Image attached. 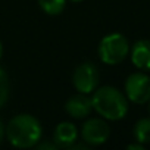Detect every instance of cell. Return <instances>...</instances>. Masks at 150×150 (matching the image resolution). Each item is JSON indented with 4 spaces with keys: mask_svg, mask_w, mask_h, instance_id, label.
<instances>
[{
    "mask_svg": "<svg viewBox=\"0 0 150 150\" xmlns=\"http://www.w3.org/2000/svg\"><path fill=\"white\" fill-rule=\"evenodd\" d=\"M131 62L140 71H150V40H138L129 49Z\"/></svg>",
    "mask_w": 150,
    "mask_h": 150,
    "instance_id": "obj_9",
    "label": "cell"
},
{
    "mask_svg": "<svg viewBox=\"0 0 150 150\" xmlns=\"http://www.w3.org/2000/svg\"><path fill=\"white\" fill-rule=\"evenodd\" d=\"M129 53V43L125 35L112 33L105 35L99 44V57L106 65H118Z\"/></svg>",
    "mask_w": 150,
    "mask_h": 150,
    "instance_id": "obj_3",
    "label": "cell"
},
{
    "mask_svg": "<svg viewBox=\"0 0 150 150\" xmlns=\"http://www.w3.org/2000/svg\"><path fill=\"white\" fill-rule=\"evenodd\" d=\"M91 103L93 109L108 121H119L128 112L127 96L112 86L96 88L91 97Z\"/></svg>",
    "mask_w": 150,
    "mask_h": 150,
    "instance_id": "obj_2",
    "label": "cell"
},
{
    "mask_svg": "<svg viewBox=\"0 0 150 150\" xmlns=\"http://www.w3.org/2000/svg\"><path fill=\"white\" fill-rule=\"evenodd\" d=\"M3 135H5V127H3L2 121H0V143H2V140H3Z\"/></svg>",
    "mask_w": 150,
    "mask_h": 150,
    "instance_id": "obj_15",
    "label": "cell"
},
{
    "mask_svg": "<svg viewBox=\"0 0 150 150\" xmlns=\"http://www.w3.org/2000/svg\"><path fill=\"white\" fill-rule=\"evenodd\" d=\"M135 141L141 144L150 143V118H141L135 122L134 129H132Z\"/></svg>",
    "mask_w": 150,
    "mask_h": 150,
    "instance_id": "obj_10",
    "label": "cell"
},
{
    "mask_svg": "<svg viewBox=\"0 0 150 150\" xmlns=\"http://www.w3.org/2000/svg\"><path fill=\"white\" fill-rule=\"evenodd\" d=\"M65 110L75 119H83L87 118L91 110H93V103H91V97H88L87 94L78 93L72 97H69L65 103Z\"/></svg>",
    "mask_w": 150,
    "mask_h": 150,
    "instance_id": "obj_7",
    "label": "cell"
},
{
    "mask_svg": "<svg viewBox=\"0 0 150 150\" xmlns=\"http://www.w3.org/2000/svg\"><path fill=\"white\" fill-rule=\"evenodd\" d=\"M125 96L135 105H144L150 100V77L144 72H134L125 80Z\"/></svg>",
    "mask_w": 150,
    "mask_h": 150,
    "instance_id": "obj_4",
    "label": "cell"
},
{
    "mask_svg": "<svg viewBox=\"0 0 150 150\" xmlns=\"http://www.w3.org/2000/svg\"><path fill=\"white\" fill-rule=\"evenodd\" d=\"M9 91H11V84H9V77L5 72V69L0 68V108H3L5 103L9 99Z\"/></svg>",
    "mask_w": 150,
    "mask_h": 150,
    "instance_id": "obj_12",
    "label": "cell"
},
{
    "mask_svg": "<svg viewBox=\"0 0 150 150\" xmlns=\"http://www.w3.org/2000/svg\"><path fill=\"white\" fill-rule=\"evenodd\" d=\"M38 6L44 13L54 16L63 12L66 6V0H38Z\"/></svg>",
    "mask_w": 150,
    "mask_h": 150,
    "instance_id": "obj_11",
    "label": "cell"
},
{
    "mask_svg": "<svg viewBox=\"0 0 150 150\" xmlns=\"http://www.w3.org/2000/svg\"><path fill=\"white\" fill-rule=\"evenodd\" d=\"M59 149H69L74 143L78 140V129L72 122H60L56 125L53 131V138H52Z\"/></svg>",
    "mask_w": 150,
    "mask_h": 150,
    "instance_id": "obj_8",
    "label": "cell"
},
{
    "mask_svg": "<svg viewBox=\"0 0 150 150\" xmlns=\"http://www.w3.org/2000/svg\"><path fill=\"white\" fill-rule=\"evenodd\" d=\"M2 54H3V44L0 41V59H2Z\"/></svg>",
    "mask_w": 150,
    "mask_h": 150,
    "instance_id": "obj_16",
    "label": "cell"
},
{
    "mask_svg": "<svg viewBox=\"0 0 150 150\" xmlns=\"http://www.w3.org/2000/svg\"><path fill=\"white\" fill-rule=\"evenodd\" d=\"M149 102H150V100H149ZM149 110H150V106H149Z\"/></svg>",
    "mask_w": 150,
    "mask_h": 150,
    "instance_id": "obj_18",
    "label": "cell"
},
{
    "mask_svg": "<svg viewBox=\"0 0 150 150\" xmlns=\"http://www.w3.org/2000/svg\"><path fill=\"white\" fill-rule=\"evenodd\" d=\"M35 146H37L40 150H44V149H49V150H57V149H59L57 144H56L53 140H52V141H46V143H40V144L37 143Z\"/></svg>",
    "mask_w": 150,
    "mask_h": 150,
    "instance_id": "obj_13",
    "label": "cell"
},
{
    "mask_svg": "<svg viewBox=\"0 0 150 150\" xmlns=\"http://www.w3.org/2000/svg\"><path fill=\"white\" fill-rule=\"evenodd\" d=\"M71 2H83V0H71Z\"/></svg>",
    "mask_w": 150,
    "mask_h": 150,
    "instance_id": "obj_17",
    "label": "cell"
},
{
    "mask_svg": "<svg viewBox=\"0 0 150 150\" xmlns=\"http://www.w3.org/2000/svg\"><path fill=\"white\" fill-rule=\"evenodd\" d=\"M99 80H100V74H99L96 65H93L90 62L78 65L72 74V84H74L75 90L83 94L93 93L99 86Z\"/></svg>",
    "mask_w": 150,
    "mask_h": 150,
    "instance_id": "obj_5",
    "label": "cell"
},
{
    "mask_svg": "<svg viewBox=\"0 0 150 150\" xmlns=\"http://www.w3.org/2000/svg\"><path fill=\"white\" fill-rule=\"evenodd\" d=\"M109 135L110 128L105 118H91L81 128V138L88 146H100L108 141Z\"/></svg>",
    "mask_w": 150,
    "mask_h": 150,
    "instance_id": "obj_6",
    "label": "cell"
},
{
    "mask_svg": "<svg viewBox=\"0 0 150 150\" xmlns=\"http://www.w3.org/2000/svg\"><path fill=\"white\" fill-rule=\"evenodd\" d=\"M127 149H128V150H143V149H144V144H141V143L137 141L135 144H128Z\"/></svg>",
    "mask_w": 150,
    "mask_h": 150,
    "instance_id": "obj_14",
    "label": "cell"
},
{
    "mask_svg": "<svg viewBox=\"0 0 150 150\" xmlns=\"http://www.w3.org/2000/svg\"><path fill=\"white\" fill-rule=\"evenodd\" d=\"M5 134L12 146L18 149H30L41 140L43 129L37 118L30 113H19L8 122Z\"/></svg>",
    "mask_w": 150,
    "mask_h": 150,
    "instance_id": "obj_1",
    "label": "cell"
}]
</instances>
